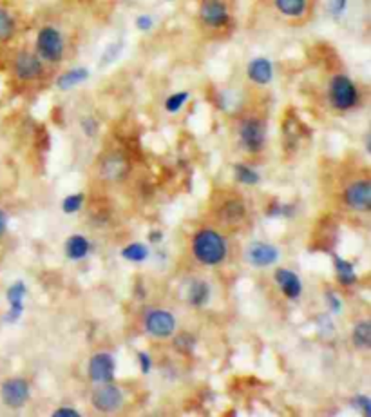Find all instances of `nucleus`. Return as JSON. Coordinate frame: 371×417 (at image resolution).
I'll return each mask as SVG.
<instances>
[{"mask_svg":"<svg viewBox=\"0 0 371 417\" xmlns=\"http://www.w3.org/2000/svg\"><path fill=\"white\" fill-rule=\"evenodd\" d=\"M36 55L44 62L58 64L64 60L65 55V40L64 35L56 30L55 25H44L36 35Z\"/></svg>","mask_w":371,"mask_h":417,"instance_id":"2","label":"nucleus"},{"mask_svg":"<svg viewBox=\"0 0 371 417\" xmlns=\"http://www.w3.org/2000/svg\"><path fill=\"white\" fill-rule=\"evenodd\" d=\"M326 301L330 303V307H332L333 312H339V308H341V301L337 299V296L333 292L326 294Z\"/></svg>","mask_w":371,"mask_h":417,"instance_id":"37","label":"nucleus"},{"mask_svg":"<svg viewBox=\"0 0 371 417\" xmlns=\"http://www.w3.org/2000/svg\"><path fill=\"white\" fill-rule=\"evenodd\" d=\"M15 76L22 82H31L44 75V60L31 51H19L13 60Z\"/></svg>","mask_w":371,"mask_h":417,"instance_id":"5","label":"nucleus"},{"mask_svg":"<svg viewBox=\"0 0 371 417\" xmlns=\"http://www.w3.org/2000/svg\"><path fill=\"white\" fill-rule=\"evenodd\" d=\"M154 22H156V20H154L153 15L144 13V15L136 17V22H134V24H136V28H138L139 31H150L154 28Z\"/></svg>","mask_w":371,"mask_h":417,"instance_id":"33","label":"nucleus"},{"mask_svg":"<svg viewBox=\"0 0 371 417\" xmlns=\"http://www.w3.org/2000/svg\"><path fill=\"white\" fill-rule=\"evenodd\" d=\"M82 127H84V129H85V133L89 134V136H93V134H94V131L98 129V125H96V122H94L93 118H87V120H84V122H82Z\"/></svg>","mask_w":371,"mask_h":417,"instance_id":"36","label":"nucleus"},{"mask_svg":"<svg viewBox=\"0 0 371 417\" xmlns=\"http://www.w3.org/2000/svg\"><path fill=\"white\" fill-rule=\"evenodd\" d=\"M344 202L348 207H352L353 211H361V213H368L371 208V184L368 180H361L355 182L344 191Z\"/></svg>","mask_w":371,"mask_h":417,"instance_id":"10","label":"nucleus"},{"mask_svg":"<svg viewBox=\"0 0 371 417\" xmlns=\"http://www.w3.org/2000/svg\"><path fill=\"white\" fill-rule=\"evenodd\" d=\"M208 296H210V288L205 281L201 279H196L190 288H188V301L194 305V307H201V305L207 303Z\"/></svg>","mask_w":371,"mask_h":417,"instance_id":"22","label":"nucleus"},{"mask_svg":"<svg viewBox=\"0 0 371 417\" xmlns=\"http://www.w3.org/2000/svg\"><path fill=\"white\" fill-rule=\"evenodd\" d=\"M167 2H172V0H167Z\"/></svg>","mask_w":371,"mask_h":417,"instance_id":"40","label":"nucleus"},{"mask_svg":"<svg viewBox=\"0 0 371 417\" xmlns=\"http://www.w3.org/2000/svg\"><path fill=\"white\" fill-rule=\"evenodd\" d=\"M31 396V388L30 383L22 378H11L5 379L0 387V398L4 401L5 407L13 408V410H19L30 401Z\"/></svg>","mask_w":371,"mask_h":417,"instance_id":"4","label":"nucleus"},{"mask_svg":"<svg viewBox=\"0 0 371 417\" xmlns=\"http://www.w3.org/2000/svg\"><path fill=\"white\" fill-rule=\"evenodd\" d=\"M352 339L353 345L361 350H368L371 347V323L368 319L357 323L355 328H353Z\"/></svg>","mask_w":371,"mask_h":417,"instance_id":"21","label":"nucleus"},{"mask_svg":"<svg viewBox=\"0 0 371 417\" xmlns=\"http://www.w3.org/2000/svg\"><path fill=\"white\" fill-rule=\"evenodd\" d=\"M145 330L154 338H170L176 330V318L168 310H150L145 316Z\"/></svg>","mask_w":371,"mask_h":417,"instance_id":"8","label":"nucleus"},{"mask_svg":"<svg viewBox=\"0 0 371 417\" xmlns=\"http://www.w3.org/2000/svg\"><path fill=\"white\" fill-rule=\"evenodd\" d=\"M199 19L207 28L219 30L230 22V11L225 0H203L199 6Z\"/></svg>","mask_w":371,"mask_h":417,"instance_id":"6","label":"nucleus"},{"mask_svg":"<svg viewBox=\"0 0 371 417\" xmlns=\"http://www.w3.org/2000/svg\"><path fill=\"white\" fill-rule=\"evenodd\" d=\"M348 4H350V0H328V4H326L328 15L335 20L341 19V17L346 13Z\"/></svg>","mask_w":371,"mask_h":417,"instance_id":"29","label":"nucleus"},{"mask_svg":"<svg viewBox=\"0 0 371 417\" xmlns=\"http://www.w3.org/2000/svg\"><path fill=\"white\" fill-rule=\"evenodd\" d=\"M138 361H139V368H142V372L144 374H148L150 372V358H148V354L145 352H139L138 354Z\"/></svg>","mask_w":371,"mask_h":417,"instance_id":"34","label":"nucleus"},{"mask_svg":"<svg viewBox=\"0 0 371 417\" xmlns=\"http://www.w3.org/2000/svg\"><path fill=\"white\" fill-rule=\"evenodd\" d=\"M239 136H241L243 147L248 153H259L265 145V124L259 118L243 120Z\"/></svg>","mask_w":371,"mask_h":417,"instance_id":"9","label":"nucleus"},{"mask_svg":"<svg viewBox=\"0 0 371 417\" xmlns=\"http://www.w3.org/2000/svg\"><path fill=\"white\" fill-rule=\"evenodd\" d=\"M24 296H25V285L24 281H16L8 288V301H10V314L5 316V321L15 323L20 318V314L24 310Z\"/></svg>","mask_w":371,"mask_h":417,"instance_id":"16","label":"nucleus"},{"mask_svg":"<svg viewBox=\"0 0 371 417\" xmlns=\"http://www.w3.org/2000/svg\"><path fill=\"white\" fill-rule=\"evenodd\" d=\"M84 200H85V196L82 193L71 194V196H67V198L62 202V211H64L65 214L78 213L80 207H82V204H84Z\"/></svg>","mask_w":371,"mask_h":417,"instance_id":"28","label":"nucleus"},{"mask_svg":"<svg viewBox=\"0 0 371 417\" xmlns=\"http://www.w3.org/2000/svg\"><path fill=\"white\" fill-rule=\"evenodd\" d=\"M247 75L254 84L268 85L273 80V64L265 56H258L248 62Z\"/></svg>","mask_w":371,"mask_h":417,"instance_id":"14","label":"nucleus"},{"mask_svg":"<svg viewBox=\"0 0 371 417\" xmlns=\"http://www.w3.org/2000/svg\"><path fill=\"white\" fill-rule=\"evenodd\" d=\"M55 417H80V414L74 408H58L53 412Z\"/></svg>","mask_w":371,"mask_h":417,"instance_id":"35","label":"nucleus"},{"mask_svg":"<svg viewBox=\"0 0 371 417\" xmlns=\"http://www.w3.org/2000/svg\"><path fill=\"white\" fill-rule=\"evenodd\" d=\"M91 401H93V407L98 410V412L111 414L114 410H118L124 403V394L120 390L116 385H111L109 383H104L102 387L94 388L93 396H91Z\"/></svg>","mask_w":371,"mask_h":417,"instance_id":"7","label":"nucleus"},{"mask_svg":"<svg viewBox=\"0 0 371 417\" xmlns=\"http://www.w3.org/2000/svg\"><path fill=\"white\" fill-rule=\"evenodd\" d=\"M5 228H8V216L4 211H0V236H4Z\"/></svg>","mask_w":371,"mask_h":417,"instance_id":"38","label":"nucleus"},{"mask_svg":"<svg viewBox=\"0 0 371 417\" xmlns=\"http://www.w3.org/2000/svg\"><path fill=\"white\" fill-rule=\"evenodd\" d=\"M16 33V20L10 10L0 6V44L10 42Z\"/></svg>","mask_w":371,"mask_h":417,"instance_id":"20","label":"nucleus"},{"mask_svg":"<svg viewBox=\"0 0 371 417\" xmlns=\"http://www.w3.org/2000/svg\"><path fill=\"white\" fill-rule=\"evenodd\" d=\"M335 272L342 285H353L357 281L353 265L350 261H346V259L339 258V256H335Z\"/></svg>","mask_w":371,"mask_h":417,"instance_id":"23","label":"nucleus"},{"mask_svg":"<svg viewBox=\"0 0 371 417\" xmlns=\"http://www.w3.org/2000/svg\"><path fill=\"white\" fill-rule=\"evenodd\" d=\"M122 50H124V42H116V44L109 45V47L105 50L104 56H102V65L113 64L114 60H116L120 56Z\"/></svg>","mask_w":371,"mask_h":417,"instance_id":"31","label":"nucleus"},{"mask_svg":"<svg viewBox=\"0 0 371 417\" xmlns=\"http://www.w3.org/2000/svg\"><path fill=\"white\" fill-rule=\"evenodd\" d=\"M91 244L87 242L85 236L82 234H74L71 236L67 242H65V256L73 261H78V259H84L87 254H89Z\"/></svg>","mask_w":371,"mask_h":417,"instance_id":"19","label":"nucleus"},{"mask_svg":"<svg viewBox=\"0 0 371 417\" xmlns=\"http://www.w3.org/2000/svg\"><path fill=\"white\" fill-rule=\"evenodd\" d=\"M192 253L198 261L208 265V267H214V265L221 264L227 256V244H225L221 234L210 231V228H203L194 236Z\"/></svg>","mask_w":371,"mask_h":417,"instance_id":"1","label":"nucleus"},{"mask_svg":"<svg viewBox=\"0 0 371 417\" xmlns=\"http://www.w3.org/2000/svg\"><path fill=\"white\" fill-rule=\"evenodd\" d=\"M234 174H236V180L245 185H256L259 182V174L245 164L234 165Z\"/></svg>","mask_w":371,"mask_h":417,"instance_id":"26","label":"nucleus"},{"mask_svg":"<svg viewBox=\"0 0 371 417\" xmlns=\"http://www.w3.org/2000/svg\"><path fill=\"white\" fill-rule=\"evenodd\" d=\"M352 407L357 408V410H362L364 416L368 417L371 416V401L370 398H366V396H357V398L352 401Z\"/></svg>","mask_w":371,"mask_h":417,"instance_id":"32","label":"nucleus"},{"mask_svg":"<svg viewBox=\"0 0 371 417\" xmlns=\"http://www.w3.org/2000/svg\"><path fill=\"white\" fill-rule=\"evenodd\" d=\"M276 284L279 285L281 292L286 296L288 299H297L302 292V284L299 276L288 268H278L276 270Z\"/></svg>","mask_w":371,"mask_h":417,"instance_id":"15","label":"nucleus"},{"mask_svg":"<svg viewBox=\"0 0 371 417\" xmlns=\"http://www.w3.org/2000/svg\"><path fill=\"white\" fill-rule=\"evenodd\" d=\"M330 102L337 111L353 109L359 104V89L346 75H335L330 82Z\"/></svg>","mask_w":371,"mask_h":417,"instance_id":"3","label":"nucleus"},{"mask_svg":"<svg viewBox=\"0 0 371 417\" xmlns=\"http://www.w3.org/2000/svg\"><path fill=\"white\" fill-rule=\"evenodd\" d=\"M187 100H188L187 91L174 93V95H170L167 100H165V109H167L168 113H178V111L187 104Z\"/></svg>","mask_w":371,"mask_h":417,"instance_id":"27","label":"nucleus"},{"mask_svg":"<svg viewBox=\"0 0 371 417\" xmlns=\"http://www.w3.org/2000/svg\"><path fill=\"white\" fill-rule=\"evenodd\" d=\"M273 8L288 19H301L308 11V0H273Z\"/></svg>","mask_w":371,"mask_h":417,"instance_id":"18","label":"nucleus"},{"mask_svg":"<svg viewBox=\"0 0 371 417\" xmlns=\"http://www.w3.org/2000/svg\"><path fill=\"white\" fill-rule=\"evenodd\" d=\"M159 239H161V234H159V233H150V242H156V244H158Z\"/></svg>","mask_w":371,"mask_h":417,"instance_id":"39","label":"nucleus"},{"mask_svg":"<svg viewBox=\"0 0 371 417\" xmlns=\"http://www.w3.org/2000/svg\"><path fill=\"white\" fill-rule=\"evenodd\" d=\"M89 378L94 383H109L114 379V359L109 354H96L89 361Z\"/></svg>","mask_w":371,"mask_h":417,"instance_id":"12","label":"nucleus"},{"mask_svg":"<svg viewBox=\"0 0 371 417\" xmlns=\"http://www.w3.org/2000/svg\"><path fill=\"white\" fill-rule=\"evenodd\" d=\"M245 218V205L241 202H228L221 208V220L228 224H238L239 220Z\"/></svg>","mask_w":371,"mask_h":417,"instance_id":"24","label":"nucleus"},{"mask_svg":"<svg viewBox=\"0 0 371 417\" xmlns=\"http://www.w3.org/2000/svg\"><path fill=\"white\" fill-rule=\"evenodd\" d=\"M89 70L87 67H73V70L65 71L56 78V87L62 91H69L76 85L84 84L85 80L89 78Z\"/></svg>","mask_w":371,"mask_h":417,"instance_id":"17","label":"nucleus"},{"mask_svg":"<svg viewBox=\"0 0 371 417\" xmlns=\"http://www.w3.org/2000/svg\"><path fill=\"white\" fill-rule=\"evenodd\" d=\"M279 259V250L270 244H252L248 248V261L256 267H270Z\"/></svg>","mask_w":371,"mask_h":417,"instance_id":"13","label":"nucleus"},{"mask_svg":"<svg viewBox=\"0 0 371 417\" xmlns=\"http://www.w3.org/2000/svg\"><path fill=\"white\" fill-rule=\"evenodd\" d=\"M129 173V162L122 154H109L100 164V174L107 182H122Z\"/></svg>","mask_w":371,"mask_h":417,"instance_id":"11","label":"nucleus"},{"mask_svg":"<svg viewBox=\"0 0 371 417\" xmlns=\"http://www.w3.org/2000/svg\"><path fill=\"white\" fill-rule=\"evenodd\" d=\"M194 345H196V339L192 336H188V334H181L178 338L174 339V347L176 350H179L181 354H190L192 352Z\"/></svg>","mask_w":371,"mask_h":417,"instance_id":"30","label":"nucleus"},{"mask_svg":"<svg viewBox=\"0 0 371 417\" xmlns=\"http://www.w3.org/2000/svg\"><path fill=\"white\" fill-rule=\"evenodd\" d=\"M122 256L129 261H134V264H142L147 259L148 248L142 244H131L122 250Z\"/></svg>","mask_w":371,"mask_h":417,"instance_id":"25","label":"nucleus"}]
</instances>
